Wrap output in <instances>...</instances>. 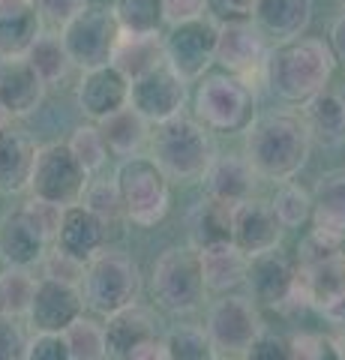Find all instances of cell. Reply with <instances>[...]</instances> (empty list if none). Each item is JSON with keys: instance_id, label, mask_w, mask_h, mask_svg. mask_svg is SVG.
<instances>
[{"instance_id": "6da1fadb", "label": "cell", "mask_w": 345, "mask_h": 360, "mask_svg": "<svg viewBox=\"0 0 345 360\" xmlns=\"http://www.w3.org/2000/svg\"><path fill=\"white\" fill-rule=\"evenodd\" d=\"M309 150L313 139L304 117L294 111H264L243 129V160L259 177L273 184L292 180L306 165Z\"/></svg>"}, {"instance_id": "7a4b0ae2", "label": "cell", "mask_w": 345, "mask_h": 360, "mask_svg": "<svg viewBox=\"0 0 345 360\" xmlns=\"http://www.w3.org/2000/svg\"><path fill=\"white\" fill-rule=\"evenodd\" d=\"M337 72V58L321 37H294L276 42L267 54L264 82L285 103H306L330 84Z\"/></svg>"}, {"instance_id": "3957f363", "label": "cell", "mask_w": 345, "mask_h": 360, "mask_svg": "<svg viewBox=\"0 0 345 360\" xmlns=\"http://www.w3.org/2000/svg\"><path fill=\"white\" fill-rule=\"evenodd\" d=\"M148 144H150V160L162 168L169 180H181V184L202 180L216 156V144L210 129L202 120L186 115L157 123Z\"/></svg>"}, {"instance_id": "277c9868", "label": "cell", "mask_w": 345, "mask_h": 360, "mask_svg": "<svg viewBox=\"0 0 345 360\" xmlns=\"http://www.w3.org/2000/svg\"><path fill=\"white\" fill-rule=\"evenodd\" d=\"M115 186L120 195V207L129 222L150 229L169 217L171 207V180L150 160V156H124L115 172Z\"/></svg>"}, {"instance_id": "5b68a950", "label": "cell", "mask_w": 345, "mask_h": 360, "mask_svg": "<svg viewBox=\"0 0 345 360\" xmlns=\"http://www.w3.org/2000/svg\"><path fill=\"white\" fill-rule=\"evenodd\" d=\"M84 307L96 315H111L138 303L141 295V267L120 250H103L84 264L82 279Z\"/></svg>"}, {"instance_id": "8992f818", "label": "cell", "mask_w": 345, "mask_h": 360, "mask_svg": "<svg viewBox=\"0 0 345 360\" xmlns=\"http://www.w3.org/2000/svg\"><path fill=\"white\" fill-rule=\"evenodd\" d=\"M150 291L157 307H162L165 312L171 315L195 312L207 295L198 250H193V246H169V250H162L150 270Z\"/></svg>"}, {"instance_id": "52a82bcc", "label": "cell", "mask_w": 345, "mask_h": 360, "mask_svg": "<svg viewBox=\"0 0 345 360\" xmlns=\"http://www.w3.org/2000/svg\"><path fill=\"white\" fill-rule=\"evenodd\" d=\"M195 115L210 132H243L255 117V90L231 72L207 75L195 90Z\"/></svg>"}, {"instance_id": "ba28073f", "label": "cell", "mask_w": 345, "mask_h": 360, "mask_svg": "<svg viewBox=\"0 0 345 360\" xmlns=\"http://www.w3.org/2000/svg\"><path fill=\"white\" fill-rule=\"evenodd\" d=\"M87 184H91V174L70 153L66 141H51L37 148V160H33L30 184H27L33 198H42L58 207H72L82 205Z\"/></svg>"}, {"instance_id": "9c48e42d", "label": "cell", "mask_w": 345, "mask_h": 360, "mask_svg": "<svg viewBox=\"0 0 345 360\" xmlns=\"http://www.w3.org/2000/svg\"><path fill=\"white\" fill-rule=\"evenodd\" d=\"M117 37L120 27L115 21V13H111V6H99V4H87L82 13H75L60 27L63 49L70 54L72 66H82V72L105 66L117 45Z\"/></svg>"}, {"instance_id": "30bf717a", "label": "cell", "mask_w": 345, "mask_h": 360, "mask_svg": "<svg viewBox=\"0 0 345 360\" xmlns=\"http://www.w3.org/2000/svg\"><path fill=\"white\" fill-rule=\"evenodd\" d=\"M216 30L219 25L210 15H198L181 21V25H171L169 33H162L165 66H171L186 84L204 78V72L214 66Z\"/></svg>"}, {"instance_id": "8fae6325", "label": "cell", "mask_w": 345, "mask_h": 360, "mask_svg": "<svg viewBox=\"0 0 345 360\" xmlns=\"http://www.w3.org/2000/svg\"><path fill=\"white\" fill-rule=\"evenodd\" d=\"M204 330L216 352L243 354V348L264 330V321L259 307L247 295L228 291V295H219V300H214V307L207 309Z\"/></svg>"}, {"instance_id": "7c38bea8", "label": "cell", "mask_w": 345, "mask_h": 360, "mask_svg": "<svg viewBox=\"0 0 345 360\" xmlns=\"http://www.w3.org/2000/svg\"><path fill=\"white\" fill-rule=\"evenodd\" d=\"M267 54L271 45L259 30L255 21H228L216 30V54L214 63H219L226 72L243 78L252 87V78H264Z\"/></svg>"}, {"instance_id": "4fadbf2b", "label": "cell", "mask_w": 345, "mask_h": 360, "mask_svg": "<svg viewBox=\"0 0 345 360\" xmlns=\"http://www.w3.org/2000/svg\"><path fill=\"white\" fill-rule=\"evenodd\" d=\"M189 87L181 75H177L171 66H157L153 72L129 82V108L138 111V115L157 127V123H165L177 115H183Z\"/></svg>"}, {"instance_id": "5bb4252c", "label": "cell", "mask_w": 345, "mask_h": 360, "mask_svg": "<svg viewBox=\"0 0 345 360\" xmlns=\"http://www.w3.org/2000/svg\"><path fill=\"white\" fill-rule=\"evenodd\" d=\"M243 285H247V291H249L247 297L255 307H285L288 300H294L297 264L280 246L259 252V255H249Z\"/></svg>"}, {"instance_id": "9a60e30c", "label": "cell", "mask_w": 345, "mask_h": 360, "mask_svg": "<svg viewBox=\"0 0 345 360\" xmlns=\"http://www.w3.org/2000/svg\"><path fill=\"white\" fill-rule=\"evenodd\" d=\"M313 303L333 321H345V252L330 255L318 264H297L294 300Z\"/></svg>"}, {"instance_id": "2e32d148", "label": "cell", "mask_w": 345, "mask_h": 360, "mask_svg": "<svg viewBox=\"0 0 345 360\" xmlns=\"http://www.w3.org/2000/svg\"><path fill=\"white\" fill-rule=\"evenodd\" d=\"M84 315V297L79 285H66L58 279L42 276L33 291L30 309L25 319L30 321L33 333H63Z\"/></svg>"}, {"instance_id": "e0dca14e", "label": "cell", "mask_w": 345, "mask_h": 360, "mask_svg": "<svg viewBox=\"0 0 345 360\" xmlns=\"http://www.w3.org/2000/svg\"><path fill=\"white\" fill-rule=\"evenodd\" d=\"M282 234L285 229L276 219L271 201H261L252 195L231 207V243L247 258L276 250L282 243Z\"/></svg>"}, {"instance_id": "ac0fdd59", "label": "cell", "mask_w": 345, "mask_h": 360, "mask_svg": "<svg viewBox=\"0 0 345 360\" xmlns=\"http://www.w3.org/2000/svg\"><path fill=\"white\" fill-rule=\"evenodd\" d=\"M75 103H79V111L84 117L99 123L129 103V82L111 63L84 70L79 87H75Z\"/></svg>"}, {"instance_id": "d6986e66", "label": "cell", "mask_w": 345, "mask_h": 360, "mask_svg": "<svg viewBox=\"0 0 345 360\" xmlns=\"http://www.w3.org/2000/svg\"><path fill=\"white\" fill-rule=\"evenodd\" d=\"M105 234H108V225L96 213H91L84 205H72V207H63L60 225L54 231L51 243L63 255L87 264L96 252L105 250Z\"/></svg>"}, {"instance_id": "ffe728a7", "label": "cell", "mask_w": 345, "mask_h": 360, "mask_svg": "<svg viewBox=\"0 0 345 360\" xmlns=\"http://www.w3.org/2000/svg\"><path fill=\"white\" fill-rule=\"evenodd\" d=\"M103 336H105V360H126L136 348L144 342L157 340V315L141 303L105 315L103 324Z\"/></svg>"}, {"instance_id": "44dd1931", "label": "cell", "mask_w": 345, "mask_h": 360, "mask_svg": "<svg viewBox=\"0 0 345 360\" xmlns=\"http://www.w3.org/2000/svg\"><path fill=\"white\" fill-rule=\"evenodd\" d=\"M313 234L345 250V168H330L313 189Z\"/></svg>"}, {"instance_id": "7402d4cb", "label": "cell", "mask_w": 345, "mask_h": 360, "mask_svg": "<svg viewBox=\"0 0 345 360\" xmlns=\"http://www.w3.org/2000/svg\"><path fill=\"white\" fill-rule=\"evenodd\" d=\"M46 99V84L27 58H0V105L9 117H30Z\"/></svg>"}, {"instance_id": "603a6c76", "label": "cell", "mask_w": 345, "mask_h": 360, "mask_svg": "<svg viewBox=\"0 0 345 360\" xmlns=\"http://www.w3.org/2000/svg\"><path fill=\"white\" fill-rule=\"evenodd\" d=\"M48 238L27 219L25 210H9L0 217V262L4 267H33L48 252Z\"/></svg>"}, {"instance_id": "cb8c5ba5", "label": "cell", "mask_w": 345, "mask_h": 360, "mask_svg": "<svg viewBox=\"0 0 345 360\" xmlns=\"http://www.w3.org/2000/svg\"><path fill=\"white\" fill-rule=\"evenodd\" d=\"M300 117H304L309 139L321 148H339L345 144V87H325L306 103H300Z\"/></svg>"}, {"instance_id": "d4e9b609", "label": "cell", "mask_w": 345, "mask_h": 360, "mask_svg": "<svg viewBox=\"0 0 345 360\" xmlns=\"http://www.w3.org/2000/svg\"><path fill=\"white\" fill-rule=\"evenodd\" d=\"M204 195L226 201V205H240V201L252 198L259 174L252 172V165L243 156H214V162L202 177Z\"/></svg>"}, {"instance_id": "484cf974", "label": "cell", "mask_w": 345, "mask_h": 360, "mask_svg": "<svg viewBox=\"0 0 345 360\" xmlns=\"http://www.w3.org/2000/svg\"><path fill=\"white\" fill-rule=\"evenodd\" d=\"M252 21L273 45L304 37L313 21V0H255Z\"/></svg>"}, {"instance_id": "4316f807", "label": "cell", "mask_w": 345, "mask_h": 360, "mask_svg": "<svg viewBox=\"0 0 345 360\" xmlns=\"http://www.w3.org/2000/svg\"><path fill=\"white\" fill-rule=\"evenodd\" d=\"M37 0H0V58H21L42 33Z\"/></svg>"}, {"instance_id": "83f0119b", "label": "cell", "mask_w": 345, "mask_h": 360, "mask_svg": "<svg viewBox=\"0 0 345 360\" xmlns=\"http://www.w3.org/2000/svg\"><path fill=\"white\" fill-rule=\"evenodd\" d=\"M37 144L13 123L0 129V195H18L30 184Z\"/></svg>"}, {"instance_id": "f1b7e54d", "label": "cell", "mask_w": 345, "mask_h": 360, "mask_svg": "<svg viewBox=\"0 0 345 360\" xmlns=\"http://www.w3.org/2000/svg\"><path fill=\"white\" fill-rule=\"evenodd\" d=\"M108 63L115 66L126 82H136V78L153 72L157 66L165 63L162 30L160 33H120Z\"/></svg>"}, {"instance_id": "f546056e", "label": "cell", "mask_w": 345, "mask_h": 360, "mask_svg": "<svg viewBox=\"0 0 345 360\" xmlns=\"http://www.w3.org/2000/svg\"><path fill=\"white\" fill-rule=\"evenodd\" d=\"M99 135H103L108 153H117V156H136L141 153V148L150 141V132L153 127L144 120L138 111H132L129 105H124L115 115H108L96 123Z\"/></svg>"}, {"instance_id": "4dcf8cb0", "label": "cell", "mask_w": 345, "mask_h": 360, "mask_svg": "<svg viewBox=\"0 0 345 360\" xmlns=\"http://www.w3.org/2000/svg\"><path fill=\"white\" fill-rule=\"evenodd\" d=\"M231 207L226 201L202 198L189 213V246L193 250H210V246L231 243Z\"/></svg>"}, {"instance_id": "1f68e13d", "label": "cell", "mask_w": 345, "mask_h": 360, "mask_svg": "<svg viewBox=\"0 0 345 360\" xmlns=\"http://www.w3.org/2000/svg\"><path fill=\"white\" fill-rule=\"evenodd\" d=\"M202 262V276H204V288L216 291V295H228L243 285L247 276V255H243L235 243H222V246H210V250L198 252Z\"/></svg>"}, {"instance_id": "d6a6232c", "label": "cell", "mask_w": 345, "mask_h": 360, "mask_svg": "<svg viewBox=\"0 0 345 360\" xmlns=\"http://www.w3.org/2000/svg\"><path fill=\"white\" fill-rule=\"evenodd\" d=\"M27 63L37 70V75L42 78V84H58L63 82L66 75H70L72 70V60L70 54H66L63 42H60V33H46L42 30L37 39H33V45L25 51Z\"/></svg>"}, {"instance_id": "836d02e7", "label": "cell", "mask_w": 345, "mask_h": 360, "mask_svg": "<svg viewBox=\"0 0 345 360\" xmlns=\"http://www.w3.org/2000/svg\"><path fill=\"white\" fill-rule=\"evenodd\" d=\"M39 279L30 274V267H4L0 270V315L25 319L37 291Z\"/></svg>"}, {"instance_id": "e575fe53", "label": "cell", "mask_w": 345, "mask_h": 360, "mask_svg": "<svg viewBox=\"0 0 345 360\" xmlns=\"http://www.w3.org/2000/svg\"><path fill=\"white\" fill-rule=\"evenodd\" d=\"M165 352L169 360H219V352L210 342L204 328L195 324H177L165 333Z\"/></svg>"}, {"instance_id": "d590c367", "label": "cell", "mask_w": 345, "mask_h": 360, "mask_svg": "<svg viewBox=\"0 0 345 360\" xmlns=\"http://www.w3.org/2000/svg\"><path fill=\"white\" fill-rule=\"evenodd\" d=\"M111 13H115L120 33H160L162 30L160 0H115Z\"/></svg>"}, {"instance_id": "8d00e7d4", "label": "cell", "mask_w": 345, "mask_h": 360, "mask_svg": "<svg viewBox=\"0 0 345 360\" xmlns=\"http://www.w3.org/2000/svg\"><path fill=\"white\" fill-rule=\"evenodd\" d=\"M271 207L282 229H300V225H306L313 219V193H306L300 184L285 180V184L276 189Z\"/></svg>"}, {"instance_id": "74e56055", "label": "cell", "mask_w": 345, "mask_h": 360, "mask_svg": "<svg viewBox=\"0 0 345 360\" xmlns=\"http://www.w3.org/2000/svg\"><path fill=\"white\" fill-rule=\"evenodd\" d=\"M66 348H70L72 360H105V336H103V324L93 319H82L70 324L63 330Z\"/></svg>"}, {"instance_id": "f35d334b", "label": "cell", "mask_w": 345, "mask_h": 360, "mask_svg": "<svg viewBox=\"0 0 345 360\" xmlns=\"http://www.w3.org/2000/svg\"><path fill=\"white\" fill-rule=\"evenodd\" d=\"M66 148H70V153L79 160V165L84 168L87 174L99 172V168L105 165L108 160V148L103 141V135H99L96 123H84V127H75L70 141H66Z\"/></svg>"}, {"instance_id": "ab89813d", "label": "cell", "mask_w": 345, "mask_h": 360, "mask_svg": "<svg viewBox=\"0 0 345 360\" xmlns=\"http://www.w3.org/2000/svg\"><path fill=\"white\" fill-rule=\"evenodd\" d=\"M82 205L91 213H96L105 225L124 217V207H120V195H117L115 180H91L87 189H84V195H82Z\"/></svg>"}, {"instance_id": "60d3db41", "label": "cell", "mask_w": 345, "mask_h": 360, "mask_svg": "<svg viewBox=\"0 0 345 360\" xmlns=\"http://www.w3.org/2000/svg\"><path fill=\"white\" fill-rule=\"evenodd\" d=\"M243 360H294L292 336L261 330L247 348H243Z\"/></svg>"}, {"instance_id": "b9f144b4", "label": "cell", "mask_w": 345, "mask_h": 360, "mask_svg": "<svg viewBox=\"0 0 345 360\" xmlns=\"http://www.w3.org/2000/svg\"><path fill=\"white\" fill-rule=\"evenodd\" d=\"M292 348H294V360H342L337 340L325 333L292 336Z\"/></svg>"}, {"instance_id": "7bdbcfd3", "label": "cell", "mask_w": 345, "mask_h": 360, "mask_svg": "<svg viewBox=\"0 0 345 360\" xmlns=\"http://www.w3.org/2000/svg\"><path fill=\"white\" fill-rule=\"evenodd\" d=\"M39 264L46 270V279H58V283H66V285H82V279H84V264L63 255L60 250L46 252V258Z\"/></svg>"}, {"instance_id": "ee69618b", "label": "cell", "mask_w": 345, "mask_h": 360, "mask_svg": "<svg viewBox=\"0 0 345 360\" xmlns=\"http://www.w3.org/2000/svg\"><path fill=\"white\" fill-rule=\"evenodd\" d=\"M27 333L21 328V319L0 315V360H25Z\"/></svg>"}, {"instance_id": "f6af8a7d", "label": "cell", "mask_w": 345, "mask_h": 360, "mask_svg": "<svg viewBox=\"0 0 345 360\" xmlns=\"http://www.w3.org/2000/svg\"><path fill=\"white\" fill-rule=\"evenodd\" d=\"M25 360H72L63 333H33L27 340Z\"/></svg>"}, {"instance_id": "bcb514c9", "label": "cell", "mask_w": 345, "mask_h": 360, "mask_svg": "<svg viewBox=\"0 0 345 360\" xmlns=\"http://www.w3.org/2000/svg\"><path fill=\"white\" fill-rule=\"evenodd\" d=\"M27 213V219L37 225V229L46 234L48 240H54V231H58V225H60V213H63V207H58V205H48V201H42V198H33L30 195V201L25 207H21Z\"/></svg>"}, {"instance_id": "7dc6e473", "label": "cell", "mask_w": 345, "mask_h": 360, "mask_svg": "<svg viewBox=\"0 0 345 360\" xmlns=\"http://www.w3.org/2000/svg\"><path fill=\"white\" fill-rule=\"evenodd\" d=\"M255 0H207V15L216 25H228V21H252Z\"/></svg>"}, {"instance_id": "c3c4849f", "label": "cell", "mask_w": 345, "mask_h": 360, "mask_svg": "<svg viewBox=\"0 0 345 360\" xmlns=\"http://www.w3.org/2000/svg\"><path fill=\"white\" fill-rule=\"evenodd\" d=\"M162 6V25H181V21L207 15V0H160Z\"/></svg>"}, {"instance_id": "681fc988", "label": "cell", "mask_w": 345, "mask_h": 360, "mask_svg": "<svg viewBox=\"0 0 345 360\" xmlns=\"http://www.w3.org/2000/svg\"><path fill=\"white\" fill-rule=\"evenodd\" d=\"M87 6V0H37V9L42 21H48L54 27H63L75 13H82Z\"/></svg>"}, {"instance_id": "f907efd6", "label": "cell", "mask_w": 345, "mask_h": 360, "mask_svg": "<svg viewBox=\"0 0 345 360\" xmlns=\"http://www.w3.org/2000/svg\"><path fill=\"white\" fill-rule=\"evenodd\" d=\"M327 45H330V51H333V58H337V63H339V60L345 63V13L337 15V21L330 25V39H327Z\"/></svg>"}, {"instance_id": "816d5d0a", "label": "cell", "mask_w": 345, "mask_h": 360, "mask_svg": "<svg viewBox=\"0 0 345 360\" xmlns=\"http://www.w3.org/2000/svg\"><path fill=\"white\" fill-rule=\"evenodd\" d=\"M126 360H169V352H165V342H162V336H157V340H150V342H144L141 348H136Z\"/></svg>"}, {"instance_id": "f5cc1de1", "label": "cell", "mask_w": 345, "mask_h": 360, "mask_svg": "<svg viewBox=\"0 0 345 360\" xmlns=\"http://www.w3.org/2000/svg\"><path fill=\"white\" fill-rule=\"evenodd\" d=\"M9 123H13V117H9V115H6V108L0 105V129H4V127H9Z\"/></svg>"}, {"instance_id": "db71d44e", "label": "cell", "mask_w": 345, "mask_h": 360, "mask_svg": "<svg viewBox=\"0 0 345 360\" xmlns=\"http://www.w3.org/2000/svg\"><path fill=\"white\" fill-rule=\"evenodd\" d=\"M337 345H339V357L345 360V328H342V333H339V340H337Z\"/></svg>"}, {"instance_id": "11a10c76", "label": "cell", "mask_w": 345, "mask_h": 360, "mask_svg": "<svg viewBox=\"0 0 345 360\" xmlns=\"http://www.w3.org/2000/svg\"><path fill=\"white\" fill-rule=\"evenodd\" d=\"M339 4H342V6H345V0H339Z\"/></svg>"}]
</instances>
